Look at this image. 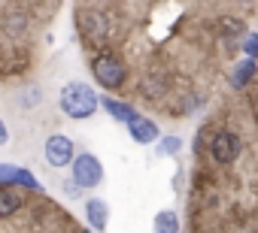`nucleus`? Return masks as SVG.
<instances>
[{"label": "nucleus", "mask_w": 258, "mask_h": 233, "mask_svg": "<svg viewBox=\"0 0 258 233\" xmlns=\"http://www.w3.org/2000/svg\"><path fill=\"white\" fill-rule=\"evenodd\" d=\"M222 31H225V34H228L231 40H234V37H243V34H246V28H243V25H240L237 19H222Z\"/></svg>", "instance_id": "15"}, {"label": "nucleus", "mask_w": 258, "mask_h": 233, "mask_svg": "<svg viewBox=\"0 0 258 233\" xmlns=\"http://www.w3.org/2000/svg\"><path fill=\"white\" fill-rule=\"evenodd\" d=\"M10 140V134H7V125H4V119H0V146H4Z\"/></svg>", "instance_id": "18"}, {"label": "nucleus", "mask_w": 258, "mask_h": 233, "mask_svg": "<svg viewBox=\"0 0 258 233\" xmlns=\"http://www.w3.org/2000/svg\"><path fill=\"white\" fill-rule=\"evenodd\" d=\"M79 25H82V31H85L88 37H94V40H103V37H106V19H103L100 13H94V10L82 13Z\"/></svg>", "instance_id": "10"}, {"label": "nucleus", "mask_w": 258, "mask_h": 233, "mask_svg": "<svg viewBox=\"0 0 258 233\" xmlns=\"http://www.w3.org/2000/svg\"><path fill=\"white\" fill-rule=\"evenodd\" d=\"M73 161H76L73 140L64 134H52L46 140V164L49 167H73Z\"/></svg>", "instance_id": "4"}, {"label": "nucleus", "mask_w": 258, "mask_h": 233, "mask_svg": "<svg viewBox=\"0 0 258 233\" xmlns=\"http://www.w3.org/2000/svg\"><path fill=\"white\" fill-rule=\"evenodd\" d=\"M179 149H182V140H179V137H164V140L158 143V152H161V155H176Z\"/></svg>", "instance_id": "14"}, {"label": "nucleus", "mask_w": 258, "mask_h": 233, "mask_svg": "<svg viewBox=\"0 0 258 233\" xmlns=\"http://www.w3.org/2000/svg\"><path fill=\"white\" fill-rule=\"evenodd\" d=\"M22 206V194L10 185H0V218H7V215H16Z\"/></svg>", "instance_id": "11"}, {"label": "nucleus", "mask_w": 258, "mask_h": 233, "mask_svg": "<svg viewBox=\"0 0 258 233\" xmlns=\"http://www.w3.org/2000/svg\"><path fill=\"white\" fill-rule=\"evenodd\" d=\"M73 182L79 188H94V185L103 182V167H100V161L91 152L76 155V161H73Z\"/></svg>", "instance_id": "3"}, {"label": "nucleus", "mask_w": 258, "mask_h": 233, "mask_svg": "<svg viewBox=\"0 0 258 233\" xmlns=\"http://www.w3.org/2000/svg\"><path fill=\"white\" fill-rule=\"evenodd\" d=\"M7 31L10 34H22L25 31V19L22 16H7Z\"/></svg>", "instance_id": "16"}, {"label": "nucleus", "mask_w": 258, "mask_h": 233, "mask_svg": "<svg viewBox=\"0 0 258 233\" xmlns=\"http://www.w3.org/2000/svg\"><path fill=\"white\" fill-rule=\"evenodd\" d=\"M255 76V58H246V61H240V67L234 70V88H243L249 79Z\"/></svg>", "instance_id": "13"}, {"label": "nucleus", "mask_w": 258, "mask_h": 233, "mask_svg": "<svg viewBox=\"0 0 258 233\" xmlns=\"http://www.w3.org/2000/svg\"><path fill=\"white\" fill-rule=\"evenodd\" d=\"M155 233H179V218H176V212H170V209L158 212V215H155Z\"/></svg>", "instance_id": "12"}, {"label": "nucleus", "mask_w": 258, "mask_h": 233, "mask_svg": "<svg viewBox=\"0 0 258 233\" xmlns=\"http://www.w3.org/2000/svg\"><path fill=\"white\" fill-rule=\"evenodd\" d=\"M0 185H25V188H34V191H43V185L34 179L31 170L25 167H16V164H0Z\"/></svg>", "instance_id": "6"}, {"label": "nucleus", "mask_w": 258, "mask_h": 233, "mask_svg": "<svg viewBox=\"0 0 258 233\" xmlns=\"http://www.w3.org/2000/svg\"><path fill=\"white\" fill-rule=\"evenodd\" d=\"M210 158H213L216 164H231V161H237V158H240V137L231 134V131L213 134V140H210Z\"/></svg>", "instance_id": "5"}, {"label": "nucleus", "mask_w": 258, "mask_h": 233, "mask_svg": "<svg viewBox=\"0 0 258 233\" xmlns=\"http://www.w3.org/2000/svg\"><path fill=\"white\" fill-rule=\"evenodd\" d=\"M91 73L103 88H118L124 82V64L115 55H97L91 61Z\"/></svg>", "instance_id": "2"}, {"label": "nucleus", "mask_w": 258, "mask_h": 233, "mask_svg": "<svg viewBox=\"0 0 258 233\" xmlns=\"http://www.w3.org/2000/svg\"><path fill=\"white\" fill-rule=\"evenodd\" d=\"M100 106V97L91 91V85H82V82H70L61 88V109L67 119L73 122H82V119H91Z\"/></svg>", "instance_id": "1"}, {"label": "nucleus", "mask_w": 258, "mask_h": 233, "mask_svg": "<svg viewBox=\"0 0 258 233\" xmlns=\"http://www.w3.org/2000/svg\"><path fill=\"white\" fill-rule=\"evenodd\" d=\"M85 218H88V224H91L94 230H103L106 221H109V206H106L103 200L91 197V200L85 203Z\"/></svg>", "instance_id": "8"}, {"label": "nucleus", "mask_w": 258, "mask_h": 233, "mask_svg": "<svg viewBox=\"0 0 258 233\" xmlns=\"http://www.w3.org/2000/svg\"><path fill=\"white\" fill-rule=\"evenodd\" d=\"M246 58H258V34L246 37Z\"/></svg>", "instance_id": "17"}, {"label": "nucleus", "mask_w": 258, "mask_h": 233, "mask_svg": "<svg viewBox=\"0 0 258 233\" xmlns=\"http://www.w3.org/2000/svg\"><path fill=\"white\" fill-rule=\"evenodd\" d=\"M127 131H131V140H134V143H140V146H149V143H155V140L161 137L158 125H155V122H149V119H143V115H137V119L127 125Z\"/></svg>", "instance_id": "7"}, {"label": "nucleus", "mask_w": 258, "mask_h": 233, "mask_svg": "<svg viewBox=\"0 0 258 233\" xmlns=\"http://www.w3.org/2000/svg\"><path fill=\"white\" fill-rule=\"evenodd\" d=\"M100 106L112 115L115 122H124V125H131L134 119H137V109H131L127 103H121V100H112V97H100Z\"/></svg>", "instance_id": "9"}]
</instances>
